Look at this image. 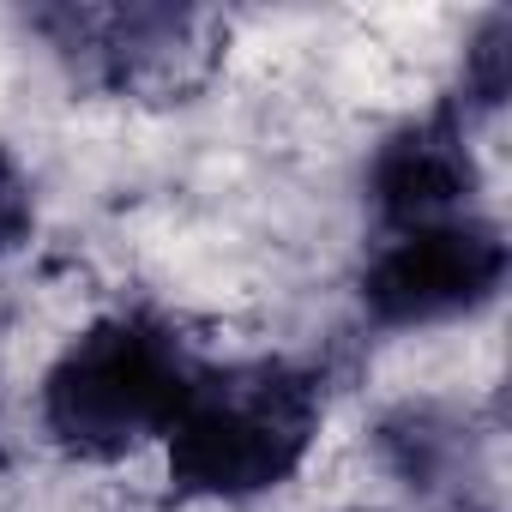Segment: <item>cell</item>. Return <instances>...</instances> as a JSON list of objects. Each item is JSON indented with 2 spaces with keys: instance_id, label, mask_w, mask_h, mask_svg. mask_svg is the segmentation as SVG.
I'll use <instances>...</instances> for the list:
<instances>
[{
  "instance_id": "cell-6",
  "label": "cell",
  "mask_w": 512,
  "mask_h": 512,
  "mask_svg": "<svg viewBox=\"0 0 512 512\" xmlns=\"http://www.w3.org/2000/svg\"><path fill=\"white\" fill-rule=\"evenodd\" d=\"M380 458L416 488V494H458L476 476V434L446 404H398L380 422Z\"/></svg>"
},
{
  "instance_id": "cell-1",
  "label": "cell",
  "mask_w": 512,
  "mask_h": 512,
  "mask_svg": "<svg viewBox=\"0 0 512 512\" xmlns=\"http://www.w3.org/2000/svg\"><path fill=\"white\" fill-rule=\"evenodd\" d=\"M320 434V386L290 362L199 368L163 428L169 482L199 500H253L290 482Z\"/></svg>"
},
{
  "instance_id": "cell-5",
  "label": "cell",
  "mask_w": 512,
  "mask_h": 512,
  "mask_svg": "<svg viewBox=\"0 0 512 512\" xmlns=\"http://www.w3.org/2000/svg\"><path fill=\"white\" fill-rule=\"evenodd\" d=\"M374 205L380 217L404 235V229H428V223H452L464 217L470 193H476V163H470V145L458 133L452 115H434V121H410L398 127L380 157H374Z\"/></svg>"
},
{
  "instance_id": "cell-4",
  "label": "cell",
  "mask_w": 512,
  "mask_h": 512,
  "mask_svg": "<svg viewBox=\"0 0 512 512\" xmlns=\"http://www.w3.org/2000/svg\"><path fill=\"white\" fill-rule=\"evenodd\" d=\"M506 284V235L482 217H452L392 235L362 278V308L380 326H434L476 314Z\"/></svg>"
},
{
  "instance_id": "cell-8",
  "label": "cell",
  "mask_w": 512,
  "mask_h": 512,
  "mask_svg": "<svg viewBox=\"0 0 512 512\" xmlns=\"http://www.w3.org/2000/svg\"><path fill=\"white\" fill-rule=\"evenodd\" d=\"M31 223H37V199H31V181L25 169L0 151V260L19 253L31 241Z\"/></svg>"
},
{
  "instance_id": "cell-3",
  "label": "cell",
  "mask_w": 512,
  "mask_h": 512,
  "mask_svg": "<svg viewBox=\"0 0 512 512\" xmlns=\"http://www.w3.org/2000/svg\"><path fill=\"white\" fill-rule=\"evenodd\" d=\"M37 31L55 37L67 67L115 97L175 103L205 85L217 61V19L175 7H67L37 13Z\"/></svg>"
},
{
  "instance_id": "cell-7",
  "label": "cell",
  "mask_w": 512,
  "mask_h": 512,
  "mask_svg": "<svg viewBox=\"0 0 512 512\" xmlns=\"http://www.w3.org/2000/svg\"><path fill=\"white\" fill-rule=\"evenodd\" d=\"M506 85H512V19L488 13L482 31H476V43H470V55H464V91H470V103L500 109Z\"/></svg>"
},
{
  "instance_id": "cell-2",
  "label": "cell",
  "mask_w": 512,
  "mask_h": 512,
  "mask_svg": "<svg viewBox=\"0 0 512 512\" xmlns=\"http://www.w3.org/2000/svg\"><path fill=\"white\" fill-rule=\"evenodd\" d=\"M199 362L151 314H115L85 326L43 380V428L67 458L115 464L145 440H163Z\"/></svg>"
}]
</instances>
